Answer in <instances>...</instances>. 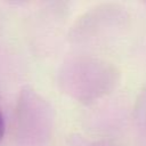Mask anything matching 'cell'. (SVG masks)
<instances>
[{"instance_id": "obj_1", "label": "cell", "mask_w": 146, "mask_h": 146, "mask_svg": "<svg viewBox=\"0 0 146 146\" xmlns=\"http://www.w3.org/2000/svg\"><path fill=\"white\" fill-rule=\"evenodd\" d=\"M3 133H5V120H3L2 113H1V111H0V140H1L2 137H3Z\"/></svg>"}]
</instances>
